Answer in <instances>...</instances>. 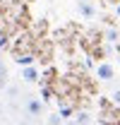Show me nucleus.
Segmentation results:
<instances>
[{
    "mask_svg": "<svg viewBox=\"0 0 120 125\" xmlns=\"http://www.w3.org/2000/svg\"><path fill=\"white\" fill-rule=\"evenodd\" d=\"M41 108H43V101L41 99H36V96L27 99V113L29 115H41Z\"/></svg>",
    "mask_w": 120,
    "mask_h": 125,
    "instance_id": "obj_2",
    "label": "nucleus"
},
{
    "mask_svg": "<svg viewBox=\"0 0 120 125\" xmlns=\"http://www.w3.org/2000/svg\"><path fill=\"white\" fill-rule=\"evenodd\" d=\"M113 101H115V104H120V89H115V92H113Z\"/></svg>",
    "mask_w": 120,
    "mask_h": 125,
    "instance_id": "obj_11",
    "label": "nucleus"
},
{
    "mask_svg": "<svg viewBox=\"0 0 120 125\" xmlns=\"http://www.w3.org/2000/svg\"><path fill=\"white\" fill-rule=\"evenodd\" d=\"M106 36H108V41H118V34H115V31H108Z\"/></svg>",
    "mask_w": 120,
    "mask_h": 125,
    "instance_id": "obj_10",
    "label": "nucleus"
},
{
    "mask_svg": "<svg viewBox=\"0 0 120 125\" xmlns=\"http://www.w3.org/2000/svg\"><path fill=\"white\" fill-rule=\"evenodd\" d=\"M60 118H62V120H67V118H70V115H72V108H70V106H60Z\"/></svg>",
    "mask_w": 120,
    "mask_h": 125,
    "instance_id": "obj_8",
    "label": "nucleus"
},
{
    "mask_svg": "<svg viewBox=\"0 0 120 125\" xmlns=\"http://www.w3.org/2000/svg\"><path fill=\"white\" fill-rule=\"evenodd\" d=\"M113 75H115V70H113L110 62H101V65H96V77L101 79V82H110Z\"/></svg>",
    "mask_w": 120,
    "mask_h": 125,
    "instance_id": "obj_1",
    "label": "nucleus"
},
{
    "mask_svg": "<svg viewBox=\"0 0 120 125\" xmlns=\"http://www.w3.org/2000/svg\"><path fill=\"white\" fill-rule=\"evenodd\" d=\"M22 79H24V82H29V84H34V82H39V70H36L34 65H29V67H24V70H22Z\"/></svg>",
    "mask_w": 120,
    "mask_h": 125,
    "instance_id": "obj_4",
    "label": "nucleus"
},
{
    "mask_svg": "<svg viewBox=\"0 0 120 125\" xmlns=\"http://www.w3.org/2000/svg\"><path fill=\"white\" fill-rule=\"evenodd\" d=\"M17 60V65H27V67H29L31 62H34V58H31V55H19V58H15Z\"/></svg>",
    "mask_w": 120,
    "mask_h": 125,
    "instance_id": "obj_7",
    "label": "nucleus"
},
{
    "mask_svg": "<svg viewBox=\"0 0 120 125\" xmlns=\"http://www.w3.org/2000/svg\"><path fill=\"white\" fill-rule=\"evenodd\" d=\"M62 123H65V120L60 118V113H50V115H48V125H62Z\"/></svg>",
    "mask_w": 120,
    "mask_h": 125,
    "instance_id": "obj_6",
    "label": "nucleus"
},
{
    "mask_svg": "<svg viewBox=\"0 0 120 125\" xmlns=\"http://www.w3.org/2000/svg\"><path fill=\"white\" fill-rule=\"evenodd\" d=\"M77 10H79V15L87 17V19L94 17V5H91L89 0H77Z\"/></svg>",
    "mask_w": 120,
    "mask_h": 125,
    "instance_id": "obj_3",
    "label": "nucleus"
},
{
    "mask_svg": "<svg viewBox=\"0 0 120 125\" xmlns=\"http://www.w3.org/2000/svg\"><path fill=\"white\" fill-rule=\"evenodd\" d=\"M62 125H77V123H75V120H65Z\"/></svg>",
    "mask_w": 120,
    "mask_h": 125,
    "instance_id": "obj_12",
    "label": "nucleus"
},
{
    "mask_svg": "<svg viewBox=\"0 0 120 125\" xmlns=\"http://www.w3.org/2000/svg\"><path fill=\"white\" fill-rule=\"evenodd\" d=\"M48 99H50V89H43L41 92V101H48Z\"/></svg>",
    "mask_w": 120,
    "mask_h": 125,
    "instance_id": "obj_9",
    "label": "nucleus"
},
{
    "mask_svg": "<svg viewBox=\"0 0 120 125\" xmlns=\"http://www.w3.org/2000/svg\"><path fill=\"white\" fill-rule=\"evenodd\" d=\"M75 123L77 125H87V123H89V113H84V111L77 113V115H75Z\"/></svg>",
    "mask_w": 120,
    "mask_h": 125,
    "instance_id": "obj_5",
    "label": "nucleus"
}]
</instances>
